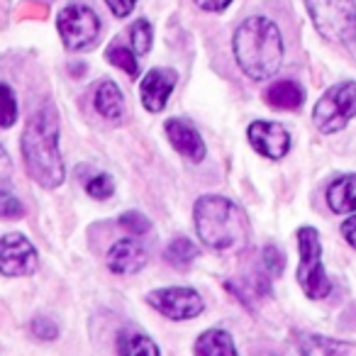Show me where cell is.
I'll return each mask as SVG.
<instances>
[{
	"label": "cell",
	"instance_id": "obj_1",
	"mask_svg": "<svg viewBox=\"0 0 356 356\" xmlns=\"http://www.w3.org/2000/svg\"><path fill=\"white\" fill-rule=\"evenodd\" d=\"M22 159L32 181L47 191H54L64 184L66 166L59 152V115L54 105H42L27 120L22 132Z\"/></svg>",
	"mask_w": 356,
	"mask_h": 356
},
{
	"label": "cell",
	"instance_id": "obj_2",
	"mask_svg": "<svg viewBox=\"0 0 356 356\" xmlns=\"http://www.w3.org/2000/svg\"><path fill=\"white\" fill-rule=\"evenodd\" d=\"M234 59L244 76L252 81H266L278 74L283 61V37L273 20L264 15L247 17L232 37Z\"/></svg>",
	"mask_w": 356,
	"mask_h": 356
},
{
	"label": "cell",
	"instance_id": "obj_3",
	"mask_svg": "<svg viewBox=\"0 0 356 356\" xmlns=\"http://www.w3.org/2000/svg\"><path fill=\"white\" fill-rule=\"evenodd\" d=\"M195 232L200 242L218 252H239L249 242L247 215L229 198L222 195H203L193 210Z\"/></svg>",
	"mask_w": 356,
	"mask_h": 356
},
{
	"label": "cell",
	"instance_id": "obj_4",
	"mask_svg": "<svg viewBox=\"0 0 356 356\" xmlns=\"http://www.w3.org/2000/svg\"><path fill=\"white\" fill-rule=\"evenodd\" d=\"M305 8L325 40L346 44L356 37V0H305Z\"/></svg>",
	"mask_w": 356,
	"mask_h": 356
},
{
	"label": "cell",
	"instance_id": "obj_5",
	"mask_svg": "<svg viewBox=\"0 0 356 356\" xmlns=\"http://www.w3.org/2000/svg\"><path fill=\"white\" fill-rule=\"evenodd\" d=\"M298 252H300V266H298V283L302 293L312 300H322L330 296L332 283L322 266V244L315 227L298 229Z\"/></svg>",
	"mask_w": 356,
	"mask_h": 356
},
{
	"label": "cell",
	"instance_id": "obj_6",
	"mask_svg": "<svg viewBox=\"0 0 356 356\" xmlns=\"http://www.w3.org/2000/svg\"><path fill=\"white\" fill-rule=\"evenodd\" d=\"M356 118V81H341L325 90L312 110V122L320 132H341Z\"/></svg>",
	"mask_w": 356,
	"mask_h": 356
},
{
	"label": "cell",
	"instance_id": "obj_7",
	"mask_svg": "<svg viewBox=\"0 0 356 356\" xmlns=\"http://www.w3.org/2000/svg\"><path fill=\"white\" fill-rule=\"evenodd\" d=\"M56 30H59L66 49L83 51L98 42L100 17L93 8L83 6V3H71L56 15Z\"/></svg>",
	"mask_w": 356,
	"mask_h": 356
},
{
	"label": "cell",
	"instance_id": "obj_8",
	"mask_svg": "<svg viewBox=\"0 0 356 356\" xmlns=\"http://www.w3.org/2000/svg\"><path fill=\"white\" fill-rule=\"evenodd\" d=\"M147 302L159 310L163 317L168 320H193L203 312L205 302L200 298L198 291L188 286H173V288H159V291H152L147 296Z\"/></svg>",
	"mask_w": 356,
	"mask_h": 356
},
{
	"label": "cell",
	"instance_id": "obj_9",
	"mask_svg": "<svg viewBox=\"0 0 356 356\" xmlns=\"http://www.w3.org/2000/svg\"><path fill=\"white\" fill-rule=\"evenodd\" d=\"M37 268V249L25 234L8 232L0 239V273L3 276H30Z\"/></svg>",
	"mask_w": 356,
	"mask_h": 356
},
{
	"label": "cell",
	"instance_id": "obj_10",
	"mask_svg": "<svg viewBox=\"0 0 356 356\" xmlns=\"http://www.w3.org/2000/svg\"><path fill=\"white\" fill-rule=\"evenodd\" d=\"M249 144L261 156L278 161V159H283L291 152V134H288V129L283 124L257 120V122L249 124Z\"/></svg>",
	"mask_w": 356,
	"mask_h": 356
},
{
	"label": "cell",
	"instance_id": "obj_11",
	"mask_svg": "<svg viewBox=\"0 0 356 356\" xmlns=\"http://www.w3.org/2000/svg\"><path fill=\"white\" fill-rule=\"evenodd\" d=\"M173 88H176V74L171 69H152L139 86L142 105L149 113H161L171 98Z\"/></svg>",
	"mask_w": 356,
	"mask_h": 356
},
{
	"label": "cell",
	"instance_id": "obj_12",
	"mask_svg": "<svg viewBox=\"0 0 356 356\" xmlns=\"http://www.w3.org/2000/svg\"><path fill=\"white\" fill-rule=\"evenodd\" d=\"M166 137H168V142L173 144V149H176L184 159H188V161L198 163L205 159L203 137H200L198 129H195L191 122H186V120H168Z\"/></svg>",
	"mask_w": 356,
	"mask_h": 356
},
{
	"label": "cell",
	"instance_id": "obj_13",
	"mask_svg": "<svg viewBox=\"0 0 356 356\" xmlns=\"http://www.w3.org/2000/svg\"><path fill=\"white\" fill-rule=\"evenodd\" d=\"M147 249L137 239H120L108 252V268L118 276L137 273L147 266Z\"/></svg>",
	"mask_w": 356,
	"mask_h": 356
},
{
	"label": "cell",
	"instance_id": "obj_14",
	"mask_svg": "<svg viewBox=\"0 0 356 356\" xmlns=\"http://www.w3.org/2000/svg\"><path fill=\"white\" fill-rule=\"evenodd\" d=\"M327 205L337 215L356 213V173H341L327 188Z\"/></svg>",
	"mask_w": 356,
	"mask_h": 356
},
{
	"label": "cell",
	"instance_id": "obj_15",
	"mask_svg": "<svg viewBox=\"0 0 356 356\" xmlns=\"http://www.w3.org/2000/svg\"><path fill=\"white\" fill-rule=\"evenodd\" d=\"M93 103H95V110H98L105 120L120 122V120L124 118V98L113 81H100L98 88H95Z\"/></svg>",
	"mask_w": 356,
	"mask_h": 356
},
{
	"label": "cell",
	"instance_id": "obj_16",
	"mask_svg": "<svg viewBox=\"0 0 356 356\" xmlns=\"http://www.w3.org/2000/svg\"><path fill=\"white\" fill-rule=\"evenodd\" d=\"M115 349L122 356H159V346L154 344V339H149L144 332L132 330V327H124L118 332V341H115Z\"/></svg>",
	"mask_w": 356,
	"mask_h": 356
},
{
	"label": "cell",
	"instance_id": "obj_17",
	"mask_svg": "<svg viewBox=\"0 0 356 356\" xmlns=\"http://www.w3.org/2000/svg\"><path fill=\"white\" fill-rule=\"evenodd\" d=\"M266 103L278 110H298L305 103V90L296 81H278L266 90Z\"/></svg>",
	"mask_w": 356,
	"mask_h": 356
},
{
	"label": "cell",
	"instance_id": "obj_18",
	"mask_svg": "<svg viewBox=\"0 0 356 356\" xmlns=\"http://www.w3.org/2000/svg\"><path fill=\"white\" fill-rule=\"evenodd\" d=\"M195 354L200 356H234L237 346L229 332L225 330H208L195 341Z\"/></svg>",
	"mask_w": 356,
	"mask_h": 356
},
{
	"label": "cell",
	"instance_id": "obj_19",
	"mask_svg": "<svg viewBox=\"0 0 356 356\" xmlns=\"http://www.w3.org/2000/svg\"><path fill=\"white\" fill-rule=\"evenodd\" d=\"M195 257H198V247H195L188 237L171 239V244H168V249H166V259L176 268H188Z\"/></svg>",
	"mask_w": 356,
	"mask_h": 356
},
{
	"label": "cell",
	"instance_id": "obj_20",
	"mask_svg": "<svg viewBox=\"0 0 356 356\" xmlns=\"http://www.w3.org/2000/svg\"><path fill=\"white\" fill-rule=\"evenodd\" d=\"M105 56H108L110 64H115L118 69H122L127 76H139V61H137V51L134 49L113 44Z\"/></svg>",
	"mask_w": 356,
	"mask_h": 356
},
{
	"label": "cell",
	"instance_id": "obj_21",
	"mask_svg": "<svg viewBox=\"0 0 356 356\" xmlns=\"http://www.w3.org/2000/svg\"><path fill=\"white\" fill-rule=\"evenodd\" d=\"M302 354H349L354 349H346V344L339 341H330L325 337H305L300 344Z\"/></svg>",
	"mask_w": 356,
	"mask_h": 356
},
{
	"label": "cell",
	"instance_id": "obj_22",
	"mask_svg": "<svg viewBox=\"0 0 356 356\" xmlns=\"http://www.w3.org/2000/svg\"><path fill=\"white\" fill-rule=\"evenodd\" d=\"M129 40H132V47L137 51V56H147L149 49H152L154 42V30L149 25V20H137L129 30Z\"/></svg>",
	"mask_w": 356,
	"mask_h": 356
},
{
	"label": "cell",
	"instance_id": "obj_23",
	"mask_svg": "<svg viewBox=\"0 0 356 356\" xmlns=\"http://www.w3.org/2000/svg\"><path fill=\"white\" fill-rule=\"evenodd\" d=\"M17 122V98L6 83H0V127H13Z\"/></svg>",
	"mask_w": 356,
	"mask_h": 356
},
{
	"label": "cell",
	"instance_id": "obj_24",
	"mask_svg": "<svg viewBox=\"0 0 356 356\" xmlns=\"http://www.w3.org/2000/svg\"><path fill=\"white\" fill-rule=\"evenodd\" d=\"M86 191H88L90 198L108 200L110 195L115 193V184H113V178H110L108 173H95L88 184H86Z\"/></svg>",
	"mask_w": 356,
	"mask_h": 356
},
{
	"label": "cell",
	"instance_id": "obj_25",
	"mask_svg": "<svg viewBox=\"0 0 356 356\" xmlns=\"http://www.w3.org/2000/svg\"><path fill=\"white\" fill-rule=\"evenodd\" d=\"M118 225L122 229H127V232H132V234H147L149 229H152V222H149V218L139 213V210H129V213L120 215Z\"/></svg>",
	"mask_w": 356,
	"mask_h": 356
},
{
	"label": "cell",
	"instance_id": "obj_26",
	"mask_svg": "<svg viewBox=\"0 0 356 356\" xmlns=\"http://www.w3.org/2000/svg\"><path fill=\"white\" fill-rule=\"evenodd\" d=\"M25 215V210H22V203L15 198L13 193H8V191L0 188V218L6 220H17Z\"/></svg>",
	"mask_w": 356,
	"mask_h": 356
},
{
	"label": "cell",
	"instance_id": "obj_27",
	"mask_svg": "<svg viewBox=\"0 0 356 356\" xmlns=\"http://www.w3.org/2000/svg\"><path fill=\"white\" fill-rule=\"evenodd\" d=\"M264 266L271 276H281L283 266H286V257L278 247H266L264 249Z\"/></svg>",
	"mask_w": 356,
	"mask_h": 356
},
{
	"label": "cell",
	"instance_id": "obj_28",
	"mask_svg": "<svg viewBox=\"0 0 356 356\" xmlns=\"http://www.w3.org/2000/svg\"><path fill=\"white\" fill-rule=\"evenodd\" d=\"M32 332H35L40 339H56V334H59V327H56V322H51L49 317H35V322H32Z\"/></svg>",
	"mask_w": 356,
	"mask_h": 356
},
{
	"label": "cell",
	"instance_id": "obj_29",
	"mask_svg": "<svg viewBox=\"0 0 356 356\" xmlns=\"http://www.w3.org/2000/svg\"><path fill=\"white\" fill-rule=\"evenodd\" d=\"M108 3V8L113 10L115 17H127L132 15L134 6H137V0H105Z\"/></svg>",
	"mask_w": 356,
	"mask_h": 356
},
{
	"label": "cell",
	"instance_id": "obj_30",
	"mask_svg": "<svg viewBox=\"0 0 356 356\" xmlns=\"http://www.w3.org/2000/svg\"><path fill=\"white\" fill-rule=\"evenodd\" d=\"M195 6L205 13H225L232 6V0H195Z\"/></svg>",
	"mask_w": 356,
	"mask_h": 356
},
{
	"label": "cell",
	"instance_id": "obj_31",
	"mask_svg": "<svg viewBox=\"0 0 356 356\" xmlns=\"http://www.w3.org/2000/svg\"><path fill=\"white\" fill-rule=\"evenodd\" d=\"M10 178H13V161L6 149H3V144H0V186L8 184Z\"/></svg>",
	"mask_w": 356,
	"mask_h": 356
},
{
	"label": "cell",
	"instance_id": "obj_32",
	"mask_svg": "<svg viewBox=\"0 0 356 356\" xmlns=\"http://www.w3.org/2000/svg\"><path fill=\"white\" fill-rule=\"evenodd\" d=\"M341 234H344L346 242L356 249V213H351V218L344 220V225H341Z\"/></svg>",
	"mask_w": 356,
	"mask_h": 356
}]
</instances>
